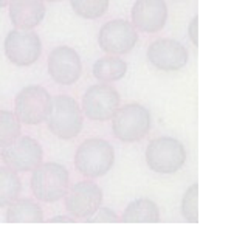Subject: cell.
Returning a JSON list of instances; mask_svg holds the SVG:
<instances>
[{
  "instance_id": "21",
  "label": "cell",
  "mask_w": 248,
  "mask_h": 248,
  "mask_svg": "<svg viewBox=\"0 0 248 248\" xmlns=\"http://www.w3.org/2000/svg\"><path fill=\"white\" fill-rule=\"evenodd\" d=\"M75 14L82 19L95 20L103 17L108 10L110 0H70Z\"/></svg>"
},
{
  "instance_id": "8",
  "label": "cell",
  "mask_w": 248,
  "mask_h": 248,
  "mask_svg": "<svg viewBox=\"0 0 248 248\" xmlns=\"http://www.w3.org/2000/svg\"><path fill=\"white\" fill-rule=\"evenodd\" d=\"M5 56L17 67L33 65L42 53L41 37L31 30H13L8 33L5 44Z\"/></svg>"
},
{
  "instance_id": "5",
  "label": "cell",
  "mask_w": 248,
  "mask_h": 248,
  "mask_svg": "<svg viewBox=\"0 0 248 248\" xmlns=\"http://www.w3.org/2000/svg\"><path fill=\"white\" fill-rule=\"evenodd\" d=\"M146 163L157 174H174L186 163V149L177 138H155L146 147Z\"/></svg>"
},
{
  "instance_id": "12",
  "label": "cell",
  "mask_w": 248,
  "mask_h": 248,
  "mask_svg": "<svg viewBox=\"0 0 248 248\" xmlns=\"http://www.w3.org/2000/svg\"><path fill=\"white\" fill-rule=\"evenodd\" d=\"M103 203V191L93 182H79L65 194V208L75 219H89Z\"/></svg>"
},
{
  "instance_id": "1",
  "label": "cell",
  "mask_w": 248,
  "mask_h": 248,
  "mask_svg": "<svg viewBox=\"0 0 248 248\" xmlns=\"http://www.w3.org/2000/svg\"><path fill=\"white\" fill-rule=\"evenodd\" d=\"M115 163L113 146L101 138H89L79 144L75 155V166L84 177L106 175Z\"/></svg>"
},
{
  "instance_id": "10",
  "label": "cell",
  "mask_w": 248,
  "mask_h": 248,
  "mask_svg": "<svg viewBox=\"0 0 248 248\" xmlns=\"http://www.w3.org/2000/svg\"><path fill=\"white\" fill-rule=\"evenodd\" d=\"M2 158L8 168L16 172H30L44 160L42 146L31 137H19L10 146L3 147Z\"/></svg>"
},
{
  "instance_id": "15",
  "label": "cell",
  "mask_w": 248,
  "mask_h": 248,
  "mask_svg": "<svg viewBox=\"0 0 248 248\" xmlns=\"http://www.w3.org/2000/svg\"><path fill=\"white\" fill-rule=\"evenodd\" d=\"M10 19L17 30H34L45 17L44 0H11Z\"/></svg>"
},
{
  "instance_id": "16",
  "label": "cell",
  "mask_w": 248,
  "mask_h": 248,
  "mask_svg": "<svg viewBox=\"0 0 248 248\" xmlns=\"http://www.w3.org/2000/svg\"><path fill=\"white\" fill-rule=\"evenodd\" d=\"M160 220V209L151 199H137L130 202L121 216L124 223H157Z\"/></svg>"
},
{
  "instance_id": "9",
  "label": "cell",
  "mask_w": 248,
  "mask_h": 248,
  "mask_svg": "<svg viewBox=\"0 0 248 248\" xmlns=\"http://www.w3.org/2000/svg\"><path fill=\"white\" fill-rule=\"evenodd\" d=\"M138 31L129 20L115 19L104 23L98 33V44L107 54L120 56L135 48Z\"/></svg>"
},
{
  "instance_id": "18",
  "label": "cell",
  "mask_w": 248,
  "mask_h": 248,
  "mask_svg": "<svg viewBox=\"0 0 248 248\" xmlns=\"http://www.w3.org/2000/svg\"><path fill=\"white\" fill-rule=\"evenodd\" d=\"M127 73V64L126 61L113 56V54H107V56L99 58L95 64H93V76L96 78L99 82H116L121 81Z\"/></svg>"
},
{
  "instance_id": "25",
  "label": "cell",
  "mask_w": 248,
  "mask_h": 248,
  "mask_svg": "<svg viewBox=\"0 0 248 248\" xmlns=\"http://www.w3.org/2000/svg\"><path fill=\"white\" fill-rule=\"evenodd\" d=\"M54 222H65V223H75L76 219L73 216H56V217H51L50 219V223H54Z\"/></svg>"
},
{
  "instance_id": "22",
  "label": "cell",
  "mask_w": 248,
  "mask_h": 248,
  "mask_svg": "<svg viewBox=\"0 0 248 248\" xmlns=\"http://www.w3.org/2000/svg\"><path fill=\"white\" fill-rule=\"evenodd\" d=\"M197 196H199V185L194 183L186 189L183 200H182V214L189 223H197L199 220Z\"/></svg>"
},
{
  "instance_id": "26",
  "label": "cell",
  "mask_w": 248,
  "mask_h": 248,
  "mask_svg": "<svg viewBox=\"0 0 248 248\" xmlns=\"http://www.w3.org/2000/svg\"><path fill=\"white\" fill-rule=\"evenodd\" d=\"M11 3V0H0V8H5Z\"/></svg>"
},
{
  "instance_id": "4",
  "label": "cell",
  "mask_w": 248,
  "mask_h": 248,
  "mask_svg": "<svg viewBox=\"0 0 248 248\" xmlns=\"http://www.w3.org/2000/svg\"><path fill=\"white\" fill-rule=\"evenodd\" d=\"M70 185V175L65 166L59 163H41L33 169L31 191L42 202H58L65 197Z\"/></svg>"
},
{
  "instance_id": "19",
  "label": "cell",
  "mask_w": 248,
  "mask_h": 248,
  "mask_svg": "<svg viewBox=\"0 0 248 248\" xmlns=\"http://www.w3.org/2000/svg\"><path fill=\"white\" fill-rule=\"evenodd\" d=\"M22 182L19 175L8 166H0V208L11 205L20 196Z\"/></svg>"
},
{
  "instance_id": "3",
  "label": "cell",
  "mask_w": 248,
  "mask_h": 248,
  "mask_svg": "<svg viewBox=\"0 0 248 248\" xmlns=\"http://www.w3.org/2000/svg\"><path fill=\"white\" fill-rule=\"evenodd\" d=\"M151 112L141 104L132 103L123 107L112 116L113 135L124 143H135L143 140L151 130Z\"/></svg>"
},
{
  "instance_id": "23",
  "label": "cell",
  "mask_w": 248,
  "mask_h": 248,
  "mask_svg": "<svg viewBox=\"0 0 248 248\" xmlns=\"http://www.w3.org/2000/svg\"><path fill=\"white\" fill-rule=\"evenodd\" d=\"M85 220H87V223H116V222H120V217L116 216L112 209L99 206L98 211Z\"/></svg>"
},
{
  "instance_id": "27",
  "label": "cell",
  "mask_w": 248,
  "mask_h": 248,
  "mask_svg": "<svg viewBox=\"0 0 248 248\" xmlns=\"http://www.w3.org/2000/svg\"><path fill=\"white\" fill-rule=\"evenodd\" d=\"M44 2H61V0H44Z\"/></svg>"
},
{
  "instance_id": "14",
  "label": "cell",
  "mask_w": 248,
  "mask_h": 248,
  "mask_svg": "<svg viewBox=\"0 0 248 248\" xmlns=\"http://www.w3.org/2000/svg\"><path fill=\"white\" fill-rule=\"evenodd\" d=\"M130 16L137 31L155 34L168 22V5L165 0H135Z\"/></svg>"
},
{
  "instance_id": "24",
  "label": "cell",
  "mask_w": 248,
  "mask_h": 248,
  "mask_svg": "<svg viewBox=\"0 0 248 248\" xmlns=\"http://www.w3.org/2000/svg\"><path fill=\"white\" fill-rule=\"evenodd\" d=\"M197 22H199V17L197 16H194L192 17V20H191V23L188 25V36H189V39H191V42L196 45V46H199V33H197Z\"/></svg>"
},
{
  "instance_id": "11",
  "label": "cell",
  "mask_w": 248,
  "mask_h": 248,
  "mask_svg": "<svg viewBox=\"0 0 248 248\" xmlns=\"http://www.w3.org/2000/svg\"><path fill=\"white\" fill-rule=\"evenodd\" d=\"M48 75L59 85H72L81 78L82 62L78 51L72 46L61 45L53 48L48 61Z\"/></svg>"
},
{
  "instance_id": "2",
  "label": "cell",
  "mask_w": 248,
  "mask_h": 248,
  "mask_svg": "<svg viewBox=\"0 0 248 248\" xmlns=\"http://www.w3.org/2000/svg\"><path fill=\"white\" fill-rule=\"evenodd\" d=\"M45 121L53 135L61 140H72L82 130L84 116L79 104L72 96L59 95L51 98V110Z\"/></svg>"
},
{
  "instance_id": "6",
  "label": "cell",
  "mask_w": 248,
  "mask_h": 248,
  "mask_svg": "<svg viewBox=\"0 0 248 248\" xmlns=\"http://www.w3.org/2000/svg\"><path fill=\"white\" fill-rule=\"evenodd\" d=\"M51 110V96L42 85H27L14 101V115L28 126H36L46 120Z\"/></svg>"
},
{
  "instance_id": "13",
  "label": "cell",
  "mask_w": 248,
  "mask_h": 248,
  "mask_svg": "<svg viewBox=\"0 0 248 248\" xmlns=\"http://www.w3.org/2000/svg\"><path fill=\"white\" fill-rule=\"evenodd\" d=\"M147 61L161 72H178L188 64L186 46L174 39H157L147 48Z\"/></svg>"
},
{
  "instance_id": "17",
  "label": "cell",
  "mask_w": 248,
  "mask_h": 248,
  "mask_svg": "<svg viewBox=\"0 0 248 248\" xmlns=\"http://www.w3.org/2000/svg\"><path fill=\"white\" fill-rule=\"evenodd\" d=\"M6 222L8 223H42L44 211L34 200L17 199L11 205H8Z\"/></svg>"
},
{
  "instance_id": "7",
  "label": "cell",
  "mask_w": 248,
  "mask_h": 248,
  "mask_svg": "<svg viewBox=\"0 0 248 248\" xmlns=\"http://www.w3.org/2000/svg\"><path fill=\"white\" fill-rule=\"evenodd\" d=\"M120 103V93L110 84H95L85 90L81 110L92 121H108L118 110Z\"/></svg>"
},
{
  "instance_id": "20",
  "label": "cell",
  "mask_w": 248,
  "mask_h": 248,
  "mask_svg": "<svg viewBox=\"0 0 248 248\" xmlns=\"http://www.w3.org/2000/svg\"><path fill=\"white\" fill-rule=\"evenodd\" d=\"M22 126L13 112L10 110H0V147L10 146L20 137Z\"/></svg>"
}]
</instances>
